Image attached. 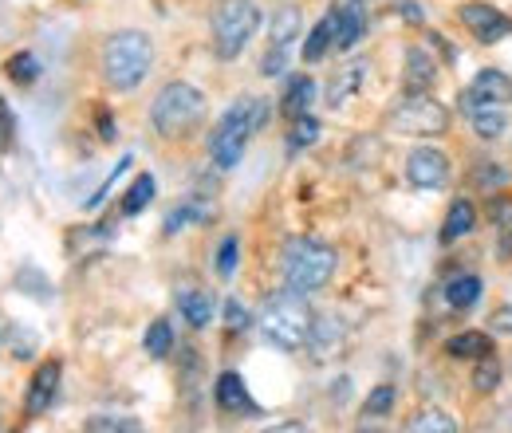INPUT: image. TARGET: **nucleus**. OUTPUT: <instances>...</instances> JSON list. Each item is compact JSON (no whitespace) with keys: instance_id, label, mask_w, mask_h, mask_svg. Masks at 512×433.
<instances>
[{"instance_id":"obj_5","label":"nucleus","mask_w":512,"mask_h":433,"mask_svg":"<svg viewBox=\"0 0 512 433\" xmlns=\"http://www.w3.org/2000/svg\"><path fill=\"white\" fill-rule=\"evenodd\" d=\"M205 115V95L193 83H166L150 103V123L162 138H182Z\"/></svg>"},{"instance_id":"obj_10","label":"nucleus","mask_w":512,"mask_h":433,"mask_svg":"<svg viewBox=\"0 0 512 433\" xmlns=\"http://www.w3.org/2000/svg\"><path fill=\"white\" fill-rule=\"evenodd\" d=\"M461 24L469 28V36H477L481 44H497V40H505L512 32V16H505L501 8H493V4H485V0H477V4H461Z\"/></svg>"},{"instance_id":"obj_43","label":"nucleus","mask_w":512,"mask_h":433,"mask_svg":"<svg viewBox=\"0 0 512 433\" xmlns=\"http://www.w3.org/2000/svg\"><path fill=\"white\" fill-rule=\"evenodd\" d=\"M264 433H312L304 422H280V426H272V430H264Z\"/></svg>"},{"instance_id":"obj_30","label":"nucleus","mask_w":512,"mask_h":433,"mask_svg":"<svg viewBox=\"0 0 512 433\" xmlns=\"http://www.w3.org/2000/svg\"><path fill=\"white\" fill-rule=\"evenodd\" d=\"M150 201H154V178H150V174H142V178H138V182L127 189V197H123V217H134V213H142Z\"/></svg>"},{"instance_id":"obj_19","label":"nucleus","mask_w":512,"mask_h":433,"mask_svg":"<svg viewBox=\"0 0 512 433\" xmlns=\"http://www.w3.org/2000/svg\"><path fill=\"white\" fill-rule=\"evenodd\" d=\"M178 311L186 315L190 327H209V319H213V300H209V292L186 284V288H178Z\"/></svg>"},{"instance_id":"obj_25","label":"nucleus","mask_w":512,"mask_h":433,"mask_svg":"<svg viewBox=\"0 0 512 433\" xmlns=\"http://www.w3.org/2000/svg\"><path fill=\"white\" fill-rule=\"evenodd\" d=\"M331 44H335V16L327 12L320 24L312 28V36L304 40V60H308V63H320L323 56H327V48H331Z\"/></svg>"},{"instance_id":"obj_26","label":"nucleus","mask_w":512,"mask_h":433,"mask_svg":"<svg viewBox=\"0 0 512 433\" xmlns=\"http://www.w3.org/2000/svg\"><path fill=\"white\" fill-rule=\"evenodd\" d=\"M489 213H493V225H497L501 256H512V197H493Z\"/></svg>"},{"instance_id":"obj_36","label":"nucleus","mask_w":512,"mask_h":433,"mask_svg":"<svg viewBox=\"0 0 512 433\" xmlns=\"http://www.w3.org/2000/svg\"><path fill=\"white\" fill-rule=\"evenodd\" d=\"M390 406H394V386H379V390H371L367 394V414L371 418H383V414H390Z\"/></svg>"},{"instance_id":"obj_9","label":"nucleus","mask_w":512,"mask_h":433,"mask_svg":"<svg viewBox=\"0 0 512 433\" xmlns=\"http://www.w3.org/2000/svg\"><path fill=\"white\" fill-rule=\"evenodd\" d=\"M512 103V79L505 71H481L465 91H461V111L473 115V111H485V107H509Z\"/></svg>"},{"instance_id":"obj_28","label":"nucleus","mask_w":512,"mask_h":433,"mask_svg":"<svg viewBox=\"0 0 512 433\" xmlns=\"http://www.w3.org/2000/svg\"><path fill=\"white\" fill-rule=\"evenodd\" d=\"M473 130L481 138H501L509 130V119H505V107H485V111H473Z\"/></svg>"},{"instance_id":"obj_34","label":"nucleus","mask_w":512,"mask_h":433,"mask_svg":"<svg viewBox=\"0 0 512 433\" xmlns=\"http://www.w3.org/2000/svg\"><path fill=\"white\" fill-rule=\"evenodd\" d=\"M497 382H501V367H497V359H493V355L477 359V371H473V386H477L481 394H489V390H497Z\"/></svg>"},{"instance_id":"obj_39","label":"nucleus","mask_w":512,"mask_h":433,"mask_svg":"<svg viewBox=\"0 0 512 433\" xmlns=\"http://www.w3.org/2000/svg\"><path fill=\"white\" fill-rule=\"evenodd\" d=\"M493 331H501V335H512V304L493 311Z\"/></svg>"},{"instance_id":"obj_22","label":"nucleus","mask_w":512,"mask_h":433,"mask_svg":"<svg viewBox=\"0 0 512 433\" xmlns=\"http://www.w3.org/2000/svg\"><path fill=\"white\" fill-rule=\"evenodd\" d=\"M209 217H213V205H205V201H182L174 213H166V237L182 233L186 225H201Z\"/></svg>"},{"instance_id":"obj_42","label":"nucleus","mask_w":512,"mask_h":433,"mask_svg":"<svg viewBox=\"0 0 512 433\" xmlns=\"http://www.w3.org/2000/svg\"><path fill=\"white\" fill-rule=\"evenodd\" d=\"M99 134H103V138H107V142H111V138H115V119H111V115H107V111H99Z\"/></svg>"},{"instance_id":"obj_21","label":"nucleus","mask_w":512,"mask_h":433,"mask_svg":"<svg viewBox=\"0 0 512 433\" xmlns=\"http://www.w3.org/2000/svg\"><path fill=\"white\" fill-rule=\"evenodd\" d=\"M446 351L453 359H485V355H493V343H489L485 331H461V335L449 339Z\"/></svg>"},{"instance_id":"obj_11","label":"nucleus","mask_w":512,"mask_h":433,"mask_svg":"<svg viewBox=\"0 0 512 433\" xmlns=\"http://www.w3.org/2000/svg\"><path fill=\"white\" fill-rule=\"evenodd\" d=\"M406 178L414 189H442L449 182V158L438 146H418L406 158Z\"/></svg>"},{"instance_id":"obj_2","label":"nucleus","mask_w":512,"mask_h":433,"mask_svg":"<svg viewBox=\"0 0 512 433\" xmlns=\"http://www.w3.org/2000/svg\"><path fill=\"white\" fill-rule=\"evenodd\" d=\"M316 327V311L308 308V300L292 288L276 292L264 311H260V335L276 347V351H300L308 347V335Z\"/></svg>"},{"instance_id":"obj_14","label":"nucleus","mask_w":512,"mask_h":433,"mask_svg":"<svg viewBox=\"0 0 512 433\" xmlns=\"http://www.w3.org/2000/svg\"><path fill=\"white\" fill-rule=\"evenodd\" d=\"M331 16H335V48L351 52L367 36V4L363 0H343Z\"/></svg>"},{"instance_id":"obj_40","label":"nucleus","mask_w":512,"mask_h":433,"mask_svg":"<svg viewBox=\"0 0 512 433\" xmlns=\"http://www.w3.org/2000/svg\"><path fill=\"white\" fill-rule=\"evenodd\" d=\"M398 12H402V20H410V24H422V8H418L414 0H398Z\"/></svg>"},{"instance_id":"obj_4","label":"nucleus","mask_w":512,"mask_h":433,"mask_svg":"<svg viewBox=\"0 0 512 433\" xmlns=\"http://www.w3.org/2000/svg\"><path fill=\"white\" fill-rule=\"evenodd\" d=\"M154 67V44L146 32H115L103 44V79L115 91H134Z\"/></svg>"},{"instance_id":"obj_23","label":"nucleus","mask_w":512,"mask_h":433,"mask_svg":"<svg viewBox=\"0 0 512 433\" xmlns=\"http://www.w3.org/2000/svg\"><path fill=\"white\" fill-rule=\"evenodd\" d=\"M402 433H457V422L449 418L446 410L430 406V410H418V414L406 422V430Z\"/></svg>"},{"instance_id":"obj_6","label":"nucleus","mask_w":512,"mask_h":433,"mask_svg":"<svg viewBox=\"0 0 512 433\" xmlns=\"http://www.w3.org/2000/svg\"><path fill=\"white\" fill-rule=\"evenodd\" d=\"M260 28V8L253 0H221L213 8V52L221 60H237Z\"/></svg>"},{"instance_id":"obj_13","label":"nucleus","mask_w":512,"mask_h":433,"mask_svg":"<svg viewBox=\"0 0 512 433\" xmlns=\"http://www.w3.org/2000/svg\"><path fill=\"white\" fill-rule=\"evenodd\" d=\"M213 398H217V406H221L225 414H237V418H256V414H260V406L253 402L245 378H241L237 371H225L221 378H217Z\"/></svg>"},{"instance_id":"obj_12","label":"nucleus","mask_w":512,"mask_h":433,"mask_svg":"<svg viewBox=\"0 0 512 433\" xmlns=\"http://www.w3.org/2000/svg\"><path fill=\"white\" fill-rule=\"evenodd\" d=\"M60 374L64 367L56 363V359H48V363H40L36 374H32V382H28V398H24V410H28V418H40L52 402H56V390H60Z\"/></svg>"},{"instance_id":"obj_16","label":"nucleus","mask_w":512,"mask_h":433,"mask_svg":"<svg viewBox=\"0 0 512 433\" xmlns=\"http://www.w3.org/2000/svg\"><path fill=\"white\" fill-rule=\"evenodd\" d=\"M308 347H312L316 359L339 355V347H343V323L335 315H320L316 327H312V335H308Z\"/></svg>"},{"instance_id":"obj_31","label":"nucleus","mask_w":512,"mask_h":433,"mask_svg":"<svg viewBox=\"0 0 512 433\" xmlns=\"http://www.w3.org/2000/svg\"><path fill=\"white\" fill-rule=\"evenodd\" d=\"M4 71H8L12 83H24V87H28V83H36V75H40V60H36L32 52H16L12 60L4 63Z\"/></svg>"},{"instance_id":"obj_35","label":"nucleus","mask_w":512,"mask_h":433,"mask_svg":"<svg viewBox=\"0 0 512 433\" xmlns=\"http://www.w3.org/2000/svg\"><path fill=\"white\" fill-rule=\"evenodd\" d=\"M237 252H241V241L237 237H225L221 241V248H217V276H233L237 272Z\"/></svg>"},{"instance_id":"obj_37","label":"nucleus","mask_w":512,"mask_h":433,"mask_svg":"<svg viewBox=\"0 0 512 433\" xmlns=\"http://www.w3.org/2000/svg\"><path fill=\"white\" fill-rule=\"evenodd\" d=\"M225 323H229V331H245V327H249V311H245V304L229 300V304H225Z\"/></svg>"},{"instance_id":"obj_29","label":"nucleus","mask_w":512,"mask_h":433,"mask_svg":"<svg viewBox=\"0 0 512 433\" xmlns=\"http://www.w3.org/2000/svg\"><path fill=\"white\" fill-rule=\"evenodd\" d=\"M87 433H146L138 418H127V414H95L87 422Z\"/></svg>"},{"instance_id":"obj_38","label":"nucleus","mask_w":512,"mask_h":433,"mask_svg":"<svg viewBox=\"0 0 512 433\" xmlns=\"http://www.w3.org/2000/svg\"><path fill=\"white\" fill-rule=\"evenodd\" d=\"M12 130H16L12 111H8V103L0 99V150H8V146H12Z\"/></svg>"},{"instance_id":"obj_18","label":"nucleus","mask_w":512,"mask_h":433,"mask_svg":"<svg viewBox=\"0 0 512 433\" xmlns=\"http://www.w3.org/2000/svg\"><path fill=\"white\" fill-rule=\"evenodd\" d=\"M363 79H367V63L359 60V63H347L335 79H331V87H327V103L331 107H343L359 87H363Z\"/></svg>"},{"instance_id":"obj_33","label":"nucleus","mask_w":512,"mask_h":433,"mask_svg":"<svg viewBox=\"0 0 512 433\" xmlns=\"http://www.w3.org/2000/svg\"><path fill=\"white\" fill-rule=\"evenodd\" d=\"M320 138V123L312 119V115H300V119H292V134H288V150H304V146H312Z\"/></svg>"},{"instance_id":"obj_32","label":"nucleus","mask_w":512,"mask_h":433,"mask_svg":"<svg viewBox=\"0 0 512 433\" xmlns=\"http://www.w3.org/2000/svg\"><path fill=\"white\" fill-rule=\"evenodd\" d=\"M473 182L485 189V193H497V189L509 186V170H505V166H493V162H477Z\"/></svg>"},{"instance_id":"obj_7","label":"nucleus","mask_w":512,"mask_h":433,"mask_svg":"<svg viewBox=\"0 0 512 433\" xmlns=\"http://www.w3.org/2000/svg\"><path fill=\"white\" fill-rule=\"evenodd\" d=\"M390 126H394L398 134H410V138H438V134L449 130V111L438 99H430V91H426V95H406V99L394 107Z\"/></svg>"},{"instance_id":"obj_1","label":"nucleus","mask_w":512,"mask_h":433,"mask_svg":"<svg viewBox=\"0 0 512 433\" xmlns=\"http://www.w3.org/2000/svg\"><path fill=\"white\" fill-rule=\"evenodd\" d=\"M264 123H268V103H264V99H256V95L237 99V103L221 115V123L213 126V134H209V154H213V162H217L221 170H233V166L241 162L249 138H253Z\"/></svg>"},{"instance_id":"obj_41","label":"nucleus","mask_w":512,"mask_h":433,"mask_svg":"<svg viewBox=\"0 0 512 433\" xmlns=\"http://www.w3.org/2000/svg\"><path fill=\"white\" fill-rule=\"evenodd\" d=\"M32 347H36V339L16 331V359H28V355H32Z\"/></svg>"},{"instance_id":"obj_17","label":"nucleus","mask_w":512,"mask_h":433,"mask_svg":"<svg viewBox=\"0 0 512 433\" xmlns=\"http://www.w3.org/2000/svg\"><path fill=\"white\" fill-rule=\"evenodd\" d=\"M473 225H477V209H473V201H465V197L453 201L446 213V225H442V245H453V241L469 237Z\"/></svg>"},{"instance_id":"obj_24","label":"nucleus","mask_w":512,"mask_h":433,"mask_svg":"<svg viewBox=\"0 0 512 433\" xmlns=\"http://www.w3.org/2000/svg\"><path fill=\"white\" fill-rule=\"evenodd\" d=\"M446 300H449V308L469 311L481 300V280H477V276H453L446 284Z\"/></svg>"},{"instance_id":"obj_20","label":"nucleus","mask_w":512,"mask_h":433,"mask_svg":"<svg viewBox=\"0 0 512 433\" xmlns=\"http://www.w3.org/2000/svg\"><path fill=\"white\" fill-rule=\"evenodd\" d=\"M312 99H316V79H312V75H296V79L288 83V91H284L280 111H284L288 119H300V115H308Z\"/></svg>"},{"instance_id":"obj_8","label":"nucleus","mask_w":512,"mask_h":433,"mask_svg":"<svg viewBox=\"0 0 512 433\" xmlns=\"http://www.w3.org/2000/svg\"><path fill=\"white\" fill-rule=\"evenodd\" d=\"M296 36H300V8L284 4L276 16H272V32H268V52L260 56V75L272 79L288 67V56L296 48Z\"/></svg>"},{"instance_id":"obj_3","label":"nucleus","mask_w":512,"mask_h":433,"mask_svg":"<svg viewBox=\"0 0 512 433\" xmlns=\"http://www.w3.org/2000/svg\"><path fill=\"white\" fill-rule=\"evenodd\" d=\"M335 248L316 241V237H292L284 245V288L312 296L327 288V280L335 276Z\"/></svg>"},{"instance_id":"obj_15","label":"nucleus","mask_w":512,"mask_h":433,"mask_svg":"<svg viewBox=\"0 0 512 433\" xmlns=\"http://www.w3.org/2000/svg\"><path fill=\"white\" fill-rule=\"evenodd\" d=\"M438 79V63L426 48H406V75H402V87L406 95H426Z\"/></svg>"},{"instance_id":"obj_27","label":"nucleus","mask_w":512,"mask_h":433,"mask_svg":"<svg viewBox=\"0 0 512 433\" xmlns=\"http://www.w3.org/2000/svg\"><path fill=\"white\" fill-rule=\"evenodd\" d=\"M142 347H146V355H150V359H166V355H170V347H174V327H170L166 319H154V323L146 327Z\"/></svg>"}]
</instances>
